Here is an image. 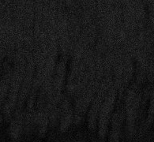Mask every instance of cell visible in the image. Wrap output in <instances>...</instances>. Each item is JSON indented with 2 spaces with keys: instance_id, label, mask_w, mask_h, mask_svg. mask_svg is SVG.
I'll use <instances>...</instances> for the list:
<instances>
[{
  "instance_id": "6da1fadb",
  "label": "cell",
  "mask_w": 154,
  "mask_h": 142,
  "mask_svg": "<svg viewBox=\"0 0 154 142\" xmlns=\"http://www.w3.org/2000/svg\"><path fill=\"white\" fill-rule=\"evenodd\" d=\"M34 76H35V62H34L32 53H31L26 56V70H25V74L21 82L19 96L17 103V108L18 111L23 110V107L26 106V100L33 85Z\"/></svg>"
}]
</instances>
